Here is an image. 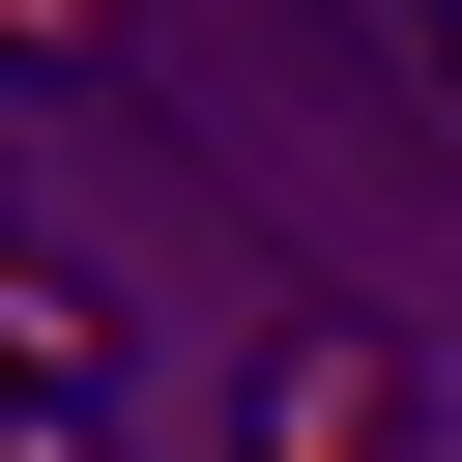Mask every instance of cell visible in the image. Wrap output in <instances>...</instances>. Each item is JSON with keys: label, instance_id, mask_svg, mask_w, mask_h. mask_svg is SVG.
Wrapping results in <instances>:
<instances>
[{"label": "cell", "instance_id": "1", "mask_svg": "<svg viewBox=\"0 0 462 462\" xmlns=\"http://www.w3.org/2000/svg\"><path fill=\"white\" fill-rule=\"evenodd\" d=\"M260 462H404V346L375 318H289L260 346Z\"/></svg>", "mask_w": 462, "mask_h": 462}, {"label": "cell", "instance_id": "2", "mask_svg": "<svg viewBox=\"0 0 462 462\" xmlns=\"http://www.w3.org/2000/svg\"><path fill=\"white\" fill-rule=\"evenodd\" d=\"M433 58H462V0H433Z\"/></svg>", "mask_w": 462, "mask_h": 462}]
</instances>
